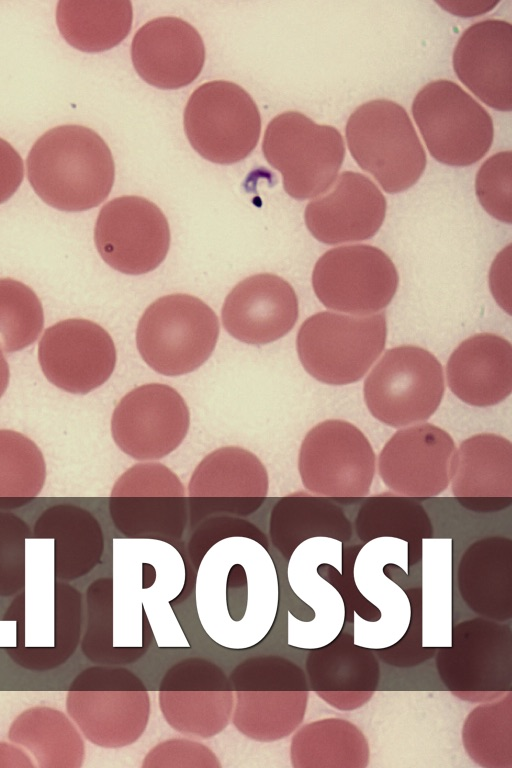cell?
<instances>
[{
  "label": "cell",
  "mask_w": 512,
  "mask_h": 768,
  "mask_svg": "<svg viewBox=\"0 0 512 768\" xmlns=\"http://www.w3.org/2000/svg\"><path fill=\"white\" fill-rule=\"evenodd\" d=\"M195 594L203 627L229 624L235 633L237 625L245 647L254 646L273 622L269 605L278 596L274 563L258 542L241 536L225 538L202 558Z\"/></svg>",
  "instance_id": "cell-1"
},
{
  "label": "cell",
  "mask_w": 512,
  "mask_h": 768,
  "mask_svg": "<svg viewBox=\"0 0 512 768\" xmlns=\"http://www.w3.org/2000/svg\"><path fill=\"white\" fill-rule=\"evenodd\" d=\"M35 193L49 206L66 212L89 210L109 195L115 178L112 153L92 129L61 125L33 144L26 160Z\"/></svg>",
  "instance_id": "cell-2"
},
{
  "label": "cell",
  "mask_w": 512,
  "mask_h": 768,
  "mask_svg": "<svg viewBox=\"0 0 512 768\" xmlns=\"http://www.w3.org/2000/svg\"><path fill=\"white\" fill-rule=\"evenodd\" d=\"M345 134L356 163L387 193L407 190L424 172V148L406 110L394 101L376 99L357 107Z\"/></svg>",
  "instance_id": "cell-3"
},
{
  "label": "cell",
  "mask_w": 512,
  "mask_h": 768,
  "mask_svg": "<svg viewBox=\"0 0 512 768\" xmlns=\"http://www.w3.org/2000/svg\"><path fill=\"white\" fill-rule=\"evenodd\" d=\"M219 320L201 299L170 294L151 303L136 329L137 349L145 363L165 376L191 373L215 349Z\"/></svg>",
  "instance_id": "cell-4"
},
{
  "label": "cell",
  "mask_w": 512,
  "mask_h": 768,
  "mask_svg": "<svg viewBox=\"0 0 512 768\" xmlns=\"http://www.w3.org/2000/svg\"><path fill=\"white\" fill-rule=\"evenodd\" d=\"M384 313L345 315L323 311L308 317L296 339L299 360L314 379L348 385L362 379L386 342Z\"/></svg>",
  "instance_id": "cell-5"
},
{
  "label": "cell",
  "mask_w": 512,
  "mask_h": 768,
  "mask_svg": "<svg viewBox=\"0 0 512 768\" xmlns=\"http://www.w3.org/2000/svg\"><path fill=\"white\" fill-rule=\"evenodd\" d=\"M444 392L442 365L428 350L413 345L388 349L363 385L371 415L397 429L426 422L438 409Z\"/></svg>",
  "instance_id": "cell-6"
},
{
  "label": "cell",
  "mask_w": 512,
  "mask_h": 768,
  "mask_svg": "<svg viewBox=\"0 0 512 768\" xmlns=\"http://www.w3.org/2000/svg\"><path fill=\"white\" fill-rule=\"evenodd\" d=\"M267 162L282 175L283 188L296 200L323 194L337 178L345 157L340 132L306 115L288 111L268 124L262 142Z\"/></svg>",
  "instance_id": "cell-7"
},
{
  "label": "cell",
  "mask_w": 512,
  "mask_h": 768,
  "mask_svg": "<svg viewBox=\"0 0 512 768\" xmlns=\"http://www.w3.org/2000/svg\"><path fill=\"white\" fill-rule=\"evenodd\" d=\"M412 114L431 156L443 164H474L493 142L489 113L452 81L436 80L421 88Z\"/></svg>",
  "instance_id": "cell-8"
},
{
  "label": "cell",
  "mask_w": 512,
  "mask_h": 768,
  "mask_svg": "<svg viewBox=\"0 0 512 768\" xmlns=\"http://www.w3.org/2000/svg\"><path fill=\"white\" fill-rule=\"evenodd\" d=\"M184 130L193 149L216 164H234L255 149L261 116L252 97L239 85L223 80L200 85L183 115Z\"/></svg>",
  "instance_id": "cell-9"
},
{
  "label": "cell",
  "mask_w": 512,
  "mask_h": 768,
  "mask_svg": "<svg viewBox=\"0 0 512 768\" xmlns=\"http://www.w3.org/2000/svg\"><path fill=\"white\" fill-rule=\"evenodd\" d=\"M303 486L327 497L369 494L376 472V455L365 434L353 423L327 419L305 435L298 455Z\"/></svg>",
  "instance_id": "cell-10"
},
{
  "label": "cell",
  "mask_w": 512,
  "mask_h": 768,
  "mask_svg": "<svg viewBox=\"0 0 512 768\" xmlns=\"http://www.w3.org/2000/svg\"><path fill=\"white\" fill-rule=\"evenodd\" d=\"M399 276L392 260L381 249L355 244L325 252L312 272V286L329 309L352 315L382 310L393 299Z\"/></svg>",
  "instance_id": "cell-11"
},
{
  "label": "cell",
  "mask_w": 512,
  "mask_h": 768,
  "mask_svg": "<svg viewBox=\"0 0 512 768\" xmlns=\"http://www.w3.org/2000/svg\"><path fill=\"white\" fill-rule=\"evenodd\" d=\"M170 228L160 208L135 195L120 196L100 210L94 242L111 268L127 275L156 269L170 247Z\"/></svg>",
  "instance_id": "cell-12"
},
{
  "label": "cell",
  "mask_w": 512,
  "mask_h": 768,
  "mask_svg": "<svg viewBox=\"0 0 512 768\" xmlns=\"http://www.w3.org/2000/svg\"><path fill=\"white\" fill-rule=\"evenodd\" d=\"M190 412L173 387L150 383L121 398L111 418V434L119 449L136 460L161 459L186 437Z\"/></svg>",
  "instance_id": "cell-13"
},
{
  "label": "cell",
  "mask_w": 512,
  "mask_h": 768,
  "mask_svg": "<svg viewBox=\"0 0 512 768\" xmlns=\"http://www.w3.org/2000/svg\"><path fill=\"white\" fill-rule=\"evenodd\" d=\"M122 546L119 585L125 589L128 642L135 648L146 640L154 608L176 600L185 585V564L176 548L155 539H119Z\"/></svg>",
  "instance_id": "cell-14"
},
{
  "label": "cell",
  "mask_w": 512,
  "mask_h": 768,
  "mask_svg": "<svg viewBox=\"0 0 512 768\" xmlns=\"http://www.w3.org/2000/svg\"><path fill=\"white\" fill-rule=\"evenodd\" d=\"M110 334L86 319H66L48 327L38 345V360L47 380L72 394H87L103 385L116 365Z\"/></svg>",
  "instance_id": "cell-15"
},
{
  "label": "cell",
  "mask_w": 512,
  "mask_h": 768,
  "mask_svg": "<svg viewBox=\"0 0 512 768\" xmlns=\"http://www.w3.org/2000/svg\"><path fill=\"white\" fill-rule=\"evenodd\" d=\"M455 452L451 435L432 423L399 428L378 455V474L398 495L437 496L450 485Z\"/></svg>",
  "instance_id": "cell-16"
},
{
  "label": "cell",
  "mask_w": 512,
  "mask_h": 768,
  "mask_svg": "<svg viewBox=\"0 0 512 768\" xmlns=\"http://www.w3.org/2000/svg\"><path fill=\"white\" fill-rule=\"evenodd\" d=\"M321 195L307 204L304 219L312 236L324 244L372 238L384 221L385 197L363 174L344 171Z\"/></svg>",
  "instance_id": "cell-17"
},
{
  "label": "cell",
  "mask_w": 512,
  "mask_h": 768,
  "mask_svg": "<svg viewBox=\"0 0 512 768\" xmlns=\"http://www.w3.org/2000/svg\"><path fill=\"white\" fill-rule=\"evenodd\" d=\"M293 287L280 276L261 273L240 281L226 296L221 318L225 330L250 345H265L285 336L298 319Z\"/></svg>",
  "instance_id": "cell-18"
},
{
  "label": "cell",
  "mask_w": 512,
  "mask_h": 768,
  "mask_svg": "<svg viewBox=\"0 0 512 768\" xmlns=\"http://www.w3.org/2000/svg\"><path fill=\"white\" fill-rule=\"evenodd\" d=\"M131 59L146 83L159 89H179L199 76L205 46L198 31L185 20L159 17L138 29L131 43Z\"/></svg>",
  "instance_id": "cell-19"
},
{
  "label": "cell",
  "mask_w": 512,
  "mask_h": 768,
  "mask_svg": "<svg viewBox=\"0 0 512 768\" xmlns=\"http://www.w3.org/2000/svg\"><path fill=\"white\" fill-rule=\"evenodd\" d=\"M511 63L512 27L504 20L487 19L471 25L453 52V68L459 80L498 111H511Z\"/></svg>",
  "instance_id": "cell-20"
},
{
  "label": "cell",
  "mask_w": 512,
  "mask_h": 768,
  "mask_svg": "<svg viewBox=\"0 0 512 768\" xmlns=\"http://www.w3.org/2000/svg\"><path fill=\"white\" fill-rule=\"evenodd\" d=\"M452 494L465 507L492 510L512 497V444L495 433H479L456 448Z\"/></svg>",
  "instance_id": "cell-21"
},
{
  "label": "cell",
  "mask_w": 512,
  "mask_h": 768,
  "mask_svg": "<svg viewBox=\"0 0 512 768\" xmlns=\"http://www.w3.org/2000/svg\"><path fill=\"white\" fill-rule=\"evenodd\" d=\"M446 379L451 392L470 406L504 401L512 392L510 342L491 333L467 338L450 355Z\"/></svg>",
  "instance_id": "cell-22"
},
{
  "label": "cell",
  "mask_w": 512,
  "mask_h": 768,
  "mask_svg": "<svg viewBox=\"0 0 512 768\" xmlns=\"http://www.w3.org/2000/svg\"><path fill=\"white\" fill-rule=\"evenodd\" d=\"M130 1L60 0L56 23L64 40L89 53L109 50L124 40L131 29Z\"/></svg>",
  "instance_id": "cell-23"
},
{
  "label": "cell",
  "mask_w": 512,
  "mask_h": 768,
  "mask_svg": "<svg viewBox=\"0 0 512 768\" xmlns=\"http://www.w3.org/2000/svg\"><path fill=\"white\" fill-rule=\"evenodd\" d=\"M269 479L265 466L252 452L237 446L209 453L191 475L188 494L196 497H264Z\"/></svg>",
  "instance_id": "cell-24"
},
{
  "label": "cell",
  "mask_w": 512,
  "mask_h": 768,
  "mask_svg": "<svg viewBox=\"0 0 512 768\" xmlns=\"http://www.w3.org/2000/svg\"><path fill=\"white\" fill-rule=\"evenodd\" d=\"M9 738L28 748L42 767H73L81 764L83 742L60 711L31 708L11 725Z\"/></svg>",
  "instance_id": "cell-25"
},
{
  "label": "cell",
  "mask_w": 512,
  "mask_h": 768,
  "mask_svg": "<svg viewBox=\"0 0 512 768\" xmlns=\"http://www.w3.org/2000/svg\"><path fill=\"white\" fill-rule=\"evenodd\" d=\"M46 463L39 447L27 436L0 429V498H32L42 490Z\"/></svg>",
  "instance_id": "cell-26"
},
{
  "label": "cell",
  "mask_w": 512,
  "mask_h": 768,
  "mask_svg": "<svg viewBox=\"0 0 512 768\" xmlns=\"http://www.w3.org/2000/svg\"><path fill=\"white\" fill-rule=\"evenodd\" d=\"M44 327L42 304L36 293L12 278H0V347L7 353L34 343Z\"/></svg>",
  "instance_id": "cell-27"
},
{
  "label": "cell",
  "mask_w": 512,
  "mask_h": 768,
  "mask_svg": "<svg viewBox=\"0 0 512 768\" xmlns=\"http://www.w3.org/2000/svg\"><path fill=\"white\" fill-rule=\"evenodd\" d=\"M81 632V595L74 588L58 584L55 587V647L8 649L11 657L23 667L35 670L51 669L65 662L76 649Z\"/></svg>",
  "instance_id": "cell-28"
},
{
  "label": "cell",
  "mask_w": 512,
  "mask_h": 768,
  "mask_svg": "<svg viewBox=\"0 0 512 768\" xmlns=\"http://www.w3.org/2000/svg\"><path fill=\"white\" fill-rule=\"evenodd\" d=\"M512 154L502 151L489 157L475 180L477 198L492 217L511 224Z\"/></svg>",
  "instance_id": "cell-29"
},
{
  "label": "cell",
  "mask_w": 512,
  "mask_h": 768,
  "mask_svg": "<svg viewBox=\"0 0 512 768\" xmlns=\"http://www.w3.org/2000/svg\"><path fill=\"white\" fill-rule=\"evenodd\" d=\"M111 496H185L179 477L158 462L138 463L115 482Z\"/></svg>",
  "instance_id": "cell-30"
},
{
  "label": "cell",
  "mask_w": 512,
  "mask_h": 768,
  "mask_svg": "<svg viewBox=\"0 0 512 768\" xmlns=\"http://www.w3.org/2000/svg\"><path fill=\"white\" fill-rule=\"evenodd\" d=\"M23 176L24 165L20 154L10 143L0 138V204L14 195Z\"/></svg>",
  "instance_id": "cell-31"
},
{
  "label": "cell",
  "mask_w": 512,
  "mask_h": 768,
  "mask_svg": "<svg viewBox=\"0 0 512 768\" xmlns=\"http://www.w3.org/2000/svg\"><path fill=\"white\" fill-rule=\"evenodd\" d=\"M444 9L464 17L481 14L492 9L497 2L469 1V2H438Z\"/></svg>",
  "instance_id": "cell-32"
},
{
  "label": "cell",
  "mask_w": 512,
  "mask_h": 768,
  "mask_svg": "<svg viewBox=\"0 0 512 768\" xmlns=\"http://www.w3.org/2000/svg\"><path fill=\"white\" fill-rule=\"evenodd\" d=\"M9 378H10V371H9V365L7 363V360L0 349V398L5 393L8 384H9Z\"/></svg>",
  "instance_id": "cell-33"
}]
</instances>
